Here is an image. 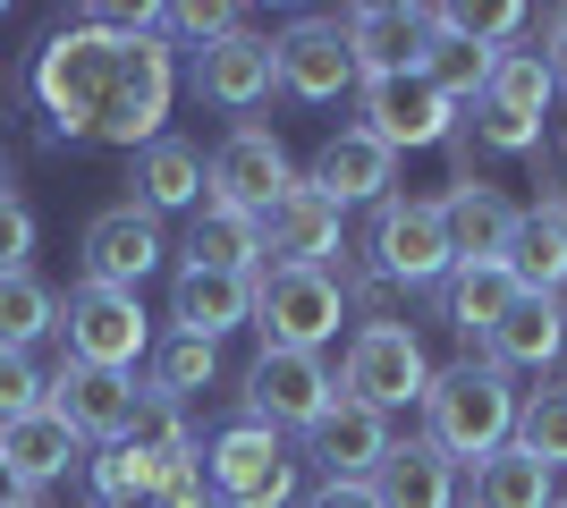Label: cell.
Wrapping results in <instances>:
<instances>
[{"label":"cell","instance_id":"cell-1","mask_svg":"<svg viewBox=\"0 0 567 508\" xmlns=\"http://www.w3.org/2000/svg\"><path fill=\"white\" fill-rule=\"evenodd\" d=\"M25 85H34V111H43V127L60 145L144 153L169 120V94H178V43L118 25L111 9H85V18L43 34Z\"/></svg>","mask_w":567,"mask_h":508},{"label":"cell","instance_id":"cell-2","mask_svg":"<svg viewBox=\"0 0 567 508\" xmlns=\"http://www.w3.org/2000/svg\"><path fill=\"white\" fill-rule=\"evenodd\" d=\"M508 433H517V390H508V373H499L492 356H457L450 373H432V390H424V440L450 466L492 458Z\"/></svg>","mask_w":567,"mask_h":508},{"label":"cell","instance_id":"cell-3","mask_svg":"<svg viewBox=\"0 0 567 508\" xmlns=\"http://www.w3.org/2000/svg\"><path fill=\"white\" fill-rule=\"evenodd\" d=\"M364 263H373L390 289H441V280L457 271L441 195H381L373 229H364Z\"/></svg>","mask_w":567,"mask_h":508},{"label":"cell","instance_id":"cell-4","mask_svg":"<svg viewBox=\"0 0 567 508\" xmlns=\"http://www.w3.org/2000/svg\"><path fill=\"white\" fill-rule=\"evenodd\" d=\"M550 69H543V51H499L492 60V85L466 102V136L474 153H543V111H550Z\"/></svg>","mask_w":567,"mask_h":508},{"label":"cell","instance_id":"cell-5","mask_svg":"<svg viewBox=\"0 0 567 508\" xmlns=\"http://www.w3.org/2000/svg\"><path fill=\"white\" fill-rule=\"evenodd\" d=\"M348 322V297H339V271H262L255 280V331L262 348H288V356H322Z\"/></svg>","mask_w":567,"mask_h":508},{"label":"cell","instance_id":"cell-6","mask_svg":"<svg viewBox=\"0 0 567 508\" xmlns=\"http://www.w3.org/2000/svg\"><path fill=\"white\" fill-rule=\"evenodd\" d=\"M204 475H213V500L220 508H288L297 500V458L271 424H220L213 449H204Z\"/></svg>","mask_w":567,"mask_h":508},{"label":"cell","instance_id":"cell-7","mask_svg":"<svg viewBox=\"0 0 567 508\" xmlns=\"http://www.w3.org/2000/svg\"><path fill=\"white\" fill-rule=\"evenodd\" d=\"M60 339H69L76 364H102V373H136V356L153 348V322H144L136 289H102V280H76L60 297Z\"/></svg>","mask_w":567,"mask_h":508},{"label":"cell","instance_id":"cell-8","mask_svg":"<svg viewBox=\"0 0 567 508\" xmlns=\"http://www.w3.org/2000/svg\"><path fill=\"white\" fill-rule=\"evenodd\" d=\"M339 390H348V398H364L373 415L424 407V390H432L424 339L406 331V322H390V331H355V339H348V364H339Z\"/></svg>","mask_w":567,"mask_h":508},{"label":"cell","instance_id":"cell-9","mask_svg":"<svg viewBox=\"0 0 567 508\" xmlns=\"http://www.w3.org/2000/svg\"><path fill=\"white\" fill-rule=\"evenodd\" d=\"M204 169H213V178H204V204H229V212H255V220L271 212L288 187H297L288 145H280L262 120H237L229 136L213 145V162H204Z\"/></svg>","mask_w":567,"mask_h":508},{"label":"cell","instance_id":"cell-10","mask_svg":"<svg viewBox=\"0 0 567 508\" xmlns=\"http://www.w3.org/2000/svg\"><path fill=\"white\" fill-rule=\"evenodd\" d=\"M355 111H364V136H381L390 153H424V145H450L457 136V102L432 94V76L424 69H406V76H364L355 85Z\"/></svg>","mask_w":567,"mask_h":508},{"label":"cell","instance_id":"cell-11","mask_svg":"<svg viewBox=\"0 0 567 508\" xmlns=\"http://www.w3.org/2000/svg\"><path fill=\"white\" fill-rule=\"evenodd\" d=\"M339 398V373L322 356H288V348H262L255 373H246V424H271V433H313Z\"/></svg>","mask_w":567,"mask_h":508},{"label":"cell","instance_id":"cell-12","mask_svg":"<svg viewBox=\"0 0 567 508\" xmlns=\"http://www.w3.org/2000/svg\"><path fill=\"white\" fill-rule=\"evenodd\" d=\"M136 398H144L136 373H102V364L60 356L51 364V398L43 407L60 415L76 440H102V449H111V440H127V424H136Z\"/></svg>","mask_w":567,"mask_h":508},{"label":"cell","instance_id":"cell-13","mask_svg":"<svg viewBox=\"0 0 567 508\" xmlns=\"http://www.w3.org/2000/svg\"><path fill=\"white\" fill-rule=\"evenodd\" d=\"M339 246H348V229H339V204L322 187H297L262 212V271H331Z\"/></svg>","mask_w":567,"mask_h":508},{"label":"cell","instance_id":"cell-14","mask_svg":"<svg viewBox=\"0 0 567 508\" xmlns=\"http://www.w3.org/2000/svg\"><path fill=\"white\" fill-rule=\"evenodd\" d=\"M195 94L213 102V111H262V102L280 94V43L271 34H255V25H237V34H220V43L195 51Z\"/></svg>","mask_w":567,"mask_h":508},{"label":"cell","instance_id":"cell-15","mask_svg":"<svg viewBox=\"0 0 567 508\" xmlns=\"http://www.w3.org/2000/svg\"><path fill=\"white\" fill-rule=\"evenodd\" d=\"M355 51H348V18H297L280 34V94L297 102H339L355 94Z\"/></svg>","mask_w":567,"mask_h":508},{"label":"cell","instance_id":"cell-16","mask_svg":"<svg viewBox=\"0 0 567 508\" xmlns=\"http://www.w3.org/2000/svg\"><path fill=\"white\" fill-rule=\"evenodd\" d=\"M306 458H322V484H373L381 458H390V415H373L364 398L339 390L331 415L306 433Z\"/></svg>","mask_w":567,"mask_h":508},{"label":"cell","instance_id":"cell-17","mask_svg":"<svg viewBox=\"0 0 567 508\" xmlns=\"http://www.w3.org/2000/svg\"><path fill=\"white\" fill-rule=\"evenodd\" d=\"M162 220L136 204H111L85 220V280H102V289H136L144 271H162Z\"/></svg>","mask_w":567,"mask_h":508},{"label":"cell","instance_id":"cell-18","mask_svg":"<svg viewBox=\"0 0 567 508\" xmlns=\"http://www.w3.org/2000/svg\"><path fill=\"white\" fill-rule=\"evenodd\" d=\"M348 51H355V76H406V69H424L432 9H406V0L348 9Z\"/></svg>","mask_w":567,"mask_h":508},{"label":"cell","instance_id":"cell-19","mask_svg":"<svg viewBox=\"0 0 567 508\" xmlns=\"http://www.w3.org/2000/svg\"><path fill=\"white\" fill-rule=\"evenodd\" d=\"M390 178H399V153L381 145V136H364V127H339V136H322L306 187H322L339 212H348V204H381Z\"/></svg>","mask_w":567,"mask_h":508},{"label":"cell","instance_id":"cell-20","mask_svg":"<svg viewBox=\"0 0 567 508\" xmlns=\"http://www.w3.org/2000/svg\"><path fill=\"white\" fill-rule=\"evenodd\" d=\"M262 280V271H255ZM255 280H237V271H187L178 263V280H169V322L187 339H229L237 322H255Z\"/></svg>","mask_w":567,"mask_h":508},{"label":"cell","instance_id":"cell-21","mask_svg":"<svg viewBox=\"0 0 567 508\" xmlns=\"http://www.w3.org/2000/svg\"><path fill=\"white\" fill-rule=\"evenodd\" d=\"M441 220H450V255L457 263H508V238H517L525 212L492 187V178H474V187L441 195Z\"/></svg>","mask_w":567,"mask_h":508},{"label":"cell","instance_id":"cell-22","mask_svg":"<svg viewBox=\"0 0 567 508\" xmlns=\"http://www.w3.org/2000/svg\"><path fill=\"white\" fill-rule=\"evenodd\" d=\"M76 449H85V440H76L51 407L18 415V424H0V475H9V491H43V484H60V475L76 466Z\"/></svg>","mask_w":567,"mask_h":508},{"label":"cell","instance_id":"cell-23","mask_svg":"<svg viewBox=\"0 0 567 508\" xmlns=\"http://www.w3.org/2000/svg\"><path fill=\"white\" fill-rule=\"evenodd\" d=\"M204 178H213V169H204V153H195L187 136H153V145L136 153V178H127L136 195H127V204L153 212V220H162V212H187V204L204 212Z\"/></svg>","mask_w":567,"mask_h":508},{"label":"cell","instance_id":"cell-24","mask_svg":"<svg viewBox=\"0 0 567 508\" xmlns=\"http://www.w3.org/2000/svg\"><path fill=\"white\" fill-rule=\"evenodd\" d=\"M559 348H567V305L559 297H525L517 289V305L499 314V331L483 339V356L499 364V373H543V364H559Z\"/></svg>","mask_w":567,"mask_h":508},{"label":"cell","instance_id":"cell-25","mask_svg":"<svg viewBox=\"0 0 567 508\" xmlns=\"http://www.w3.org/2000/svg\"><path fill=\"white\" fill-rule=\"evenodd\" d=\"M373 491H381V508H457V466L424 433H406V440H390Z\"/></svg>","mask_w":567,"mask_h":508},{"label":"cell","instance_id":"cell-26","mask_svg":"<svg viewBox=\"0 0 567 508\" xmlns=\"http://www.w3.org/2000/svg\"><path fill=\"white\" fill-rule=\"evenodd\" d=\"M508 280L525 297H559L567 289V204H534L508 238Z\"/></svg>","mask_w":567,"mask_h":508},{"label":"cell","instance_id":"cell-27","mask_svg":"<svg viewBox=\"0 0 567 508\" xmlns=\"http://www.w3.org/2000/svg\"><path fill=\"white\" fill-rule=\"evenodd\" d=\"M508 305H517L508 263H457L450 280H441V322H450L457 339H492Z\"/></svg>","mask_w":567,"mask_h":508},{"label":"cell","instance_id":"cell-28","mask_svg":"<svg viewBox=\"0 0 567 508\" xmlns=\"http://www.w3.org/2000/svg\"><path fill=\"white\" fill-rule=\"evenodd\" d=\"M187 271H237V280H255L262 271V220L229 212V204H204L195 229H187Z\"/></svg>","mask_w":567,"mask_h":508},{"label":"cell","instance_id":"cell-29","mask_svg":"<svg viewBox=\"0 0 567 508\" xmlns=\"http://www.w3.org/2000/svg\"><path fill=\"white\" fill-rule=\"evenodd\" d=\"M559 491H550V466L525 449V440H499L492 458H474V491L466 508H550Z\"/></svg>","mask_w":567,"mask_h":508},{"label":"cell","instance_id":"cell-30","mask_svg":"<svg viewBox=\"0 0 567 508\" xmlns=\"http://www.w3.org/2000/svg\"><path fill=\"white\" fill-rule=\"evenodd\" d=\"M51 331H60V297L34 271H0V356H25Z\"/></svg>","mask_w":567,"mask_h":508},{"label":"cell","instance_id":"cell-31","mask_svg":"<svg viewBox=\"0 0 567 508\" xmlns=\"http://www.w3.org/2000/svg\"><path fill=\"white\" fill-rule=\"evenodd\" d=\"M492 60L499 51H483V43H466V34H450V25L432 18V51H424V76H432V94L441 102H457L466 111L483 85H492Z\"/></svg>","mask_w":567,"mask_h":508},{"label":"cell","instance_id":"cell-32","mask_svg":"<svg viewBox=\"0 0 567 508\" xmlns=\"http://www.w3.org/2000/svg\"><path fill=\"white\" fill-rule=\"evenodd\" d=\"M127 440H136L144 458L162 466H187V458H204V449H195V424H187V407H178V398H162V390H144L136 398V424H127Z\"/></svg>","mask_w":567,"mask_h":508},{"label":"cell","instance_id":"cell-33","mask_svg":"<svg viewBox=\"0 0 567 508\" xmlns=\"http://www.w3.org/2000/svg\"><path fill=\"white\" fill-rule=\"evenodd\" d=\"M213 382H220V348H213V339L169 331L162 348H153V382H144V390H162V398H178V407H187L195 390H213Z\"/></svg>","mask_w":567,"mask_h":508},{"label":"cell","instance_id":"cell-34","mask_svg":"<svg viewBox=\"0 0 567 508\" xmlns=\"http://www.w3.org/2000/svg\"><path fill=\"white\" fill-rule=\"evenodd\" d=\"M508 440H525V449L559 475V466H567V382L517 390V433H508Z\"/></svg>","mask_w":567,"mask_h":508},{"label":"cell","instance_id":"cell-35","mask_svg":"<svg viewBox=\"0 0 567 508\" xmlns=\"http://www.w3.org/2000/svg\"><path fill=\"white\" fill-rule=\"evenodd\" d=\"M331 271H339V297H348V322H355V331H390V322H399V297L406 289H390V280L364 263V246H339Z\"/></svg>","mask_w":567,"mask_h":508},{"label":"cell","instance_id":"cell-36","mask_svg":"<svg viewBox=\"0 0 567 508\" xmlns=\"http://www.w3.org/2000/svg\"><path fill=\"white\" fill-rule=\"evenodd\" d=\"M153 484H162V466L144 458L136 440H111V449L94 458V491L102 500H153Z\"/></svg>","mask_w":567,"mask_h":508},{"label":"cell","instance_id":"cell-37","mask_svg":"<svg viewBox=\"0 0 567 508\" xmlns=\"http://www.w3.org/2000/svg\"><path fill=\"white\" fill-rule=\"evenodd\" d=\"M162 25H169V34H187V43L204 51V43H220V34L246 25V9H229V0H187V9H162Z\"/></svg>","mask_w":567,"mask_h":508},{"label":"cell","instance_id":"cell-38","mask_svg":"<svg viewBox=\"0 0 567 508\" xmlns=\"http://www.w3.org/2000/svg\"><path fill=\"white\" fill-rule=\"evenodd\" d=\"M43 398H51L43 364H34V356H0V424H18V415H34Z\"/></svg>","mask_w":567,"mask_h":508},{"label":"cell","instance_id":"cell-39","mask_svg":"<svg viewBox=\"0 0 567 508\" xmlns=\"http://www.w3.org/2000/svg\"><path fill=\"white\" fill-rule=\"evenodd\" d=\"M204 500H213V475H204V458L169 466L162 484H153V508H204Z\"/></svg>","mask_w":567,"mask_h":508},{"label":"cell","instance_id":"cell-40","mask_svg":"<svg viewBox=\"0 0 567 508\" xmlns=\"http://www.w3.org/2000/svg\"><path fill=\"white\" fill-rule=\"evenodd\" d=\"M25 255H34V212L18 195H0V271H25Z\"/></svg>","mask_w":567,"mask_h":508},{"label":"cell","instance_id":"cell-41","mask_svg":"<svg viewBox=\"0 0 567 508\" xmlns=\"http://www.w3.org/2000/svg\"><path fill=\"white\" fill-rule=\"evenodd\" d=\"M543 69H550V85L567 94V9H550V25H543Z\"/></svg>","mask_w":567,"mask_h":508},{"label":"cell","instance_id":"cell-42","mask_svg":"<svg viewBox=\"0 0 567 508\" xmlns=\"http://www.w3.org/2000/svg\"><path fill=\"white\" fill-rule=\"evenodd\" d=\"M306 508H381V491L373 484H322Z\"/></svg>","mask_w":567,"mask_h":508},{"label":"cell","instance_id":"cell-43","mask_svg":"<svg viewBox=\"0 0 567 508\" xmlns=\"http://www.w3.org/2000/svg\"><path fill=\"white\" fill-rule=\"evenodd\" d=\"M0 508H43V491H0Z\"/></svg>","mask_w":567,"mask_h":508},{"label":"cell","instance_id":"cell-44","mask_svg":"<svg viewBox=\"0 0 567 508\" xmlns=\"http://www.w3.org/2000/svg\"><path fill=\"white\" fill-rule=\"evenodd\" d=\"M94 508H153V500H94Z\"/></svg>","mask_w":567,"mask_h":508},{"label":"cell","instance_id":"cell-45","mask_svg":"<svg viewBox=\"0 0 567 508\" xmlns=\"http://www.w3.org/2000/svg\"><path fill=\"white\" fill-rule=\"evenodd\" d=\"M0 195H9V153H0Z\"/></svg>","mask_w":567,"mask_h":508},{"label":"cell","instance_id":"cell-46","mask_svg":"<svg viewBox=\"0 0 567 508\" xmlns=\"http://www.w3.org/2000/svg\"><path fill=\"white\" fill-rule=\"evenodd\" d=\"M204 508H220V500H204Z\"/></svg>","mask_w":567,"mask_h":508},{"label":"cell","instance_id":"cell-47","mask_svg":"<svg viewBox=\"0 0 567 508\" xmlns=\"http://www.w3.org/2000/svg\"><path fill=\"white\" fill-rule=\"evenodd\" d=\"M550 508H567V500H550Z\"/></svg>","mask_w":567,"mask_h":508}]
</instances>
